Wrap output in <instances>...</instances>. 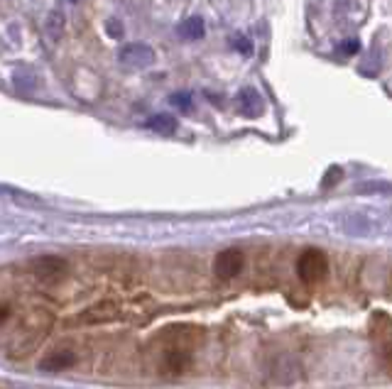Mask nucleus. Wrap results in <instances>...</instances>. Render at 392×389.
Returning <instances> with one entry per match:
<instances>
[{
	"instance_id": "nucleus-6",
	"label": "nucleus",
	"mask_w": 392,
	"mask_h": 389,
	"mask_svg": "<svg viewBox=\"0 0 392 389\" xmlns=\"http://www.w3.org/2000/svg\"><path fill=\"white\" fill-rule=\"evenodd\" d=\"M118 316V306L113 304H96L91 306L89 311H84V314L76 316V324H106V321H113Z\"/></svg>"
},
{
	"instance_id": "nucleus-12",
	"label": "nucleus",
	"mask_w": 392,
	"mask_h": 389,
	"mask_svg": "<svg viewBox=\"0 0 392 389\" xmlns=\"http://www.w3.org/2000/svg\"><path fill=\"white\" fill-rule=\"evenodd\" d=\"M358 49H360V42H358V39H343V42H341V47H338V52H341V54H355V52H358Z\"/></svg>"
},
{
	"instance_id": "nucleus-14",
	"label": "nucleus",
	"mask_w": 392,
	"mask_h": 389,
	"mask_svg": "<svg viewBox=\"0 0 392 389\" xmlns=\"http://www.w3.org/2000/svg\"><path fill=\"white\" fill-rule=\"evenodd\" d=\"M231 44H233V49H238V52L250 54V42H247L245 37H233L231 39Z\"/></svg>"
},
{
	"instance_id": "nucleus-1",
	"label": "nucleus",
	"mask_w": 392,
	"mask_h": 389,
	"mask_svg": "<svg viewBox=\"0 0 392 389\" xmlns=\"http://www.w3.org/2000/svg\"><path fill=\"white\" fill-rule=\"evenodd\" d=\"M326 269H329V262H326V255H324L321 250H307V253H302V257L297 260V274H299V279H304V281L324 279Z\"/></svg>"
},
{
	"instance_id": "nucleus-10",
	"label": "nucleus",
	"mask_w": 392,
	"mask_h": 389,
	"mask_svg": "<svg viewBox=\"0 0 392 389\" xmlns=\"http://www.w3.org/2000/svg\"><path fill=\"white\" fill-rule=\"evenodd\" d=\"M61 30H64V15H61L59 10H51L47 18V25H44V32H47V39L51 44L61 37Z\"/></svg>"
},
{
	"instance_id": "nucleus-8",
	"label": "nucleus",
	"mask_w": 392,
	"mask_h": 389,
	"mask_svg": "<svg viewBox=\"0 0 392 389\" xmlns=\"http://www.w3.org/2000/svg\"><path fill=\"white\" fill-rule=\"evenodd\" d=\"M152 132H157V135H172L174 130H177V120H174L172 115H167V113H159V115H152L149 120L145 122Z\"/></svg>"
},
{
	"instance_id": "nucleus-4",
	"label": "nucleus",
	"mask_w": 392,
	"mask_h": 389,
	"mask_svg": "<svg viewBox=\"0 0 392 389\" xmlns=\"http://www.w3.org/2000/svg\"><path fill=\"white\" fill-rule=\"evenodd\" d=\"M32 272L39 279H56L66 272V262L61 257H54V255H44V257L32 262Z\"/></svg>"
},
{
	"instance_id": "nucleus-5",
	"label": "nucleus",
	"mask_w": 392,
	"mask_h": 389,
	"mask_svg": "<svg viewBox=\"0 0 392 389\" xmlns=\"http://www.w3.org/2000/svg\"><path fill=\"white\" fill-rule=\"evenodd\" d=\"M238 108L247 117H257L262 110H265V101H262V96L257 94L252 86H245V89H240V94H238Z\"/></svg>"
},
{
	"instance_id": "nucleus-15",
	"label": "nucleus",
	"mask_w": 392,
	"mask_h": 389,
	"mask_svg": "<svg viewBox=\"0 0 392 389\" xmlns=\"http://www.w3.org/2000/svg\"><path fill=\"white\" fill-rule=\"evenodd\" d=\"M360 191H390L388 184H365V186H360Z\"/></svg>"
},
{
	"instance_id": "nucleus-2",
	"label": "nucleus",
	"mask_w": 392,
	"mask_h": 389,
	"mask_svg": "<svg viewBox=\"0 0 392 389\" xmlns=\"http://www.w3.org/2000/svg\"><path fill=\"white\" fill-rule=\"evenodd\" d=\"M118 59H121V64L128 66V69H147V66L154 64V49L142 42H133V44L121 47Z\"/></svg>"
},
{
	"instance_id": "nucleus-9",
	"label": "nucleus",
	"mask_w": 392,
	"mask_h": 389,
	"mask_svg": "<svg viewBox=\"0 0 392 389\" xmlns=\"http://www.w3.org/2000/svg\"><path fill=\"white\" fill-rule=\"evenodd\" d=\"M177 34L182 39H201L204 37V20L201 18H187L182 25L177 27Z\"/></svg>"
},
{
	"instance_id": "nucleus-13",
	"label": "nucleus",
	"mask_w": 392,
	"mask_h": 389,
	"mask_svg": "<svg viewBox=\"0 0 392 389\" xmlns=\"http://www.w3.org/2000/svg\"><path fill=\"white\" fill-rule=\"evenodd\" d=\"M106 32L111 34L113 39L123 37V27H121V23H118V20H108V23H106Z\"/></svg>"
},
{
	"instance_id": "nucleus-11",
	"label": "nucleus",
	"mask_w": 392,
	"mask_h": 389,
	"mask_svg": "<svg viewBox=\"0 0 392 389\" xmlns=\"http://www.w3.org/2000/svg\"><path fill=\"white\" fill-rule=\"evenodd\" d=\"M169 103L179 110H189V106H192V96L189 94H174V96H169Z\"/></svg>"
},
{
	"instance_id": "nucleus-3",
	"label": "nucleus",
	"mask_w": 392,
	"mask_h": 389,
	"mask_svg": "<svg viewBox=\"0 0 392 389\" xmlns=\"http://www.w3.org/2000/svg\"><path fill=\"white\" fill-rule=\"evenodd\" d=\"M243 269V253L235 248L221 250L214 260V274L219 279H233Z\"/></svg>"
},
{
	"instance_id": "nucleus-7",
	"label": "nucleus",
	"mask_w": 392,
	"mask_h": 389,
	"mask_svg": "<svg viewBox=\"0 0 392 389\" xmlns=\"http://www.w3.org/2000/svg\"><path fill=\"white\" fill-rule=\"evenodd\" d=\"M74 365V352L71 350H61V352H54V355L44 357L42 360V370L44 372H56V370H64V367Z\"/></svg>"
}]
</instances>
